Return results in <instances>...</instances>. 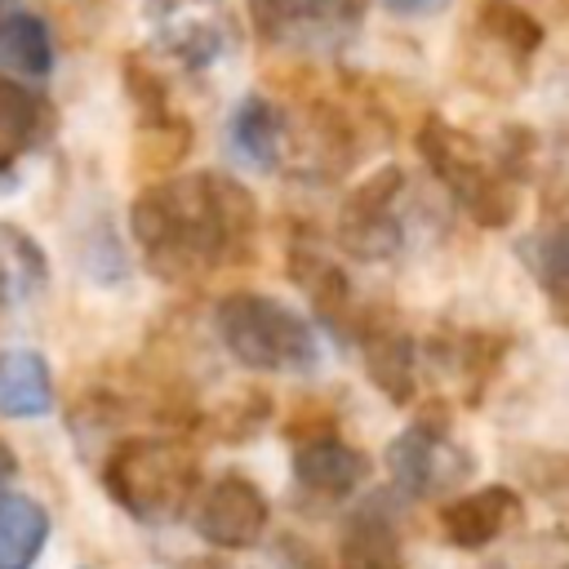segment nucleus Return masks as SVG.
<instances>
[{"instance_id": "1", "label": "nucleus", "mask_w": 569, "mask_h": 569, "mask_svg": "<svg viewBox=\"0 0 569 569\" xmlns=\"http://www.w3.org/2000/svg\"><path fill=\"white\" fill-rule=\"evenodd\" d=\"M133 240L147 267L169 284H196L253 258L258 200L227 173L156 178L129 204Z\"/></svg>"}, {"instance_id": "2", "label": "nucleus", "mask_w": 569, "mask_h": 569, "mask_svg": "<svg viewBox=\"0 0 569 569\" xmlns=\"http://www.w3.org/2000/svg\"><path fill=\"white\" fill-rule=\"evenodd\" d=\"M107 498L142 525L173 520L200 489V458L169 436H129L102 462Z\"/></svg>"}, {"instance_id": "3", "label": "nucleus", "mask_w": 569, "mask_h": 569, "mask_svg": "<svg viewBox=\"0 0 569 569\" xmlns=\"http://www.w3.org/2000/svg\"><path fill=\"white\" fill-rule=\"evenodd\" d=\"M222 347L258 373H311L320 365V342L311 320H302L293 307H284L271 293L236 289L213 311Z\"/></svg>"}, {"instance_id": "4", "label": "nucleus", "mask_w": 569, "mask_h": 569, "mask_svg": "<svg viewBox=\"0 0 569 569\" xmlns=\"http://www.w3.org/2000/svg\"><path fill=\"white\" fill-rule=\"evenodd\" d=\"M418 151L427 169L453 191V200L480 222V227H507L520 209V178L502 169L498 156H485L480 142L462 129H453L440 116H427L418 129Z\"/></svg>"}, {"instance_id": "5", "label": "nucleus", "mask_w": 569, "mask_h": 569, "mask_svg": "<svg viewBox=\"0 0 569 569\" xmlns=\"http://www.w3.org/2000/svg\"><path fill=\"white\" fill-rule=\"evenodd\" d=\"M142 27L151 44L187 71H204L236 44V18L222 0H147Z\"/></svg>"}, {"instance_id": "6", "label": "nucleus", "mask_w": 569, "mask_h": 569, "mask_svg": "<svg viewBox=\"0 0 569 569\" xmlns=\"http://www.w3.org/2000/svg\"><path fill=\"white\" fill-rule=\"evenodd\" d=\"M369 0H249V18L262 44L329 53L347 44L365 22Z\"/></svg>"}, {"instance_id": "7", "label": "nucleus", "mask_w": 569, "mask_h": 569, "mask_svg": "<svg viewBox=\"0 0 569 569\" xmlns=\"http://www.w3.org/2000/svg\"><path fill=\"white\" fill-rule=\"evenodd\" d=\"M387 471H391V485L409 498H440L449 489H458L471 471H476V458L467 445H458L445 422H413L405 427L391 445H387Z\"/></svg>"}, {"instance_id": "8", "label": "nucleus", "mask_w": 569, "mask_h": 569, "mask_svg": "<svg viewBox=\"0 0 569 569\" xmlns=\"http://www.w3.org/2000/svg\"><path fill=\"white\" fill-rule=\"evenodd\" d=\"M400 191H405V173L396 164L369 173L365 182H356V191H347L338 209V244L351 258L378 262L400 249V213H396Z\"/></svg>"}, {"instance_id": "9", "label": "nucleus", "mask_w": 569, "mask_h": 569, "mask_svg": "<svg viewBox=\"0 0 569 569\" xmlns=\"http://www.w3.org/2000/svg\"><path fill=\"white\" fill-rule=\"evenodd\" d=\"M191 525H196V533L209 547L249 551L267 533V525H271V502H267V493L249 476L222 471L218 480H209L204 489H196Z\"/></svg>"}, {"instance_id": "10", "label": "nucleus", "mask_w": 569, "mask_h": 569, "mask_svg": "<svg viewBox=\"0 0 569 569\" xmlns=\"http://www.w3.org/2000/svg\"><path fill=\"white\" fill-rule=\"evenodd\" d=\"M525 520V502L511 485H485L462 498H453L440 511V533L458 551H485L498 538H507Z\"/></svg>"}, {"instance_id": "11", "label": "nucleus", "mask_w": 569, "mask_h": 569, "mask_svg": "<svg viewBox=\"0 0 569 569\" xmlns=\"http://www.w3.org/2000/svg\"><path fill=\"white\" fill-rule=\"evenodd\" d=\"M293 480L316 498H351L369 480V458L333 431H311L293 449Z\"/></svg>"}, {"instance_id": "12", "label": "nucleus", "mask_w": 569, "mask_h": 569, "mask_svg": "<svg viewBox=\"0 0 569 569\" xmlns=\"http://www.w3.org/2000/svg\"><path fill=\"white\" fill-rule=\"evenodd\" d=\"M356 342H360V360H365L369 382L391 405H409L413 391H418V347H413V338L391 320H365L356 329Z\"/></svg>"}, {"instance_id": "13", "label": "nucleus", "mask_w": 569, "mask_h": 569, "mask_svg": "<svg viewBox=\"0 0 569 569\" xmlns=\"http://www.w3.org/2000/svg\"><path fill=\"white\" fill-rule=\"evenodd\" d=\"M231 147L253 169H280L289 147V116L271 98L249 93L231 116Z\"/></svg>"}, {"instance_id": "14", "label": "nucleus", "mask_w": 569, "mask_h": 569, "mask_svg": "<svg viewBox=\"0 0 569 569\" xmlns=\"http://www.w3.org/2000/svg\"><path fill=\"white\" fill-rule=\"evenodd\" d=\"M53 129H58L53 107L27 80L0 76V147L9 156L36 151V147H44L53 138Z\"/></svg>"}, {"instance_id": "15", "label": "nucleus", "mask_w": 569, "mask_h": 569, "mask_svg": "<svg viewBox=\"0 0 569 569\" xmlns=\"http://www.w3.org/2000/svg\"><path fill=\"white\" fill-rule=\"evenodd\" d=\"M289 276L302 284V293L311 298L316 316H320L329 329H342V325L351 320V280H347V271H342L329 253H320L316 244H293V253H289Z\"/></svg>"}, {"instance_id": "16", "label": "nucleus", "mask_w": 569, "mask_h": 569, "mask_svg": "<svg viewBox=\"0 0 569 569\" xmlns=\"http://www.w3.org/2000/svg\"><path fill=\"white\" fill-rule=\"evenodd\" d=\"M338 569H405L400 533L382 502H365L347 520L342 547H338Z\"/></svg>"}, {"instance_id": "17", "label": "nucleus", "mask_w": 569, "mask_h": 569, "mask_svg": "<svg viewBox=\"0 0 569 569\" xmlns=\"http://www.w3.org/2000/svg\"><path fill=\"white\" fill-rule=\"evenodd\" d=\"M53 409V373L40 351H0V418H44Z\"/></svg>"}, {"instance_id": "18", "label": "nucleus", "mask_w": 569, "mask_h": 569, "mask_svg": "<svg viewBox=\"0 0 569 569\" xmlns=\"http://www.w3.org/2000/svg\"><path fill=\"white\" fill-rule=\"evenodd\" d=\"M49 542V511L18 489H0V569H31Z\"/></svg>"}, {"instance_id": "19", "label": "nucleus", "mask_w": 569, "mask_h": 569, "mask_svg": "<svg viewBox=\"0 0 569 569\" xmlns=\"http://www.w3.org/2000/svg\"><path fill=\"white\" fill-rule=\"evenodd\" d=\"M53 71V40L44 18L36 13H4L0 18V76L13 80H44Z\"/></svg>"}, {"instance_id": "20", "label": "nucleus", "mask_w": 569, "mask_h": 569, "mask_svg": "<svg viewBox=\"0 0 569 569\" xmlns=\"http://www.w3.org/2000/svg\"><path fill=\"white\" fill-rule=\"evenodd\" d=\"M476 36L489 49H498V53H507V58H516V62L529 67V58L542 49V36L547 31L516 0H480V9H476Z\"/></svg>"}, {"instance_id": "21", "label": "nucleus", "mask_w": 569, "mask_h": 569, "mask_svg": "<svg viewBox=\"0 0 569 569\" xmlns=\"http://www.w3.org/2000/svg\"><path fill=\"white\" fill-rule=\"evenodd\" d=\"M49 280V262L40 253V244L18 231L13 222H0V298L18 302L27 293H36Z\"/></svg>"}, {"instance_id": "22", "label": "nucleus", "mask_w": 569, "mask_h": 569, "mask_svg": "<svg viewBox=\"0 0 569 569\" xmlns=\"http://www.w3.org/2000/svg\"><path fill=\"white\" fill-rule=\"evenodd\" d=\"M187 151H191V124H187L182 116L160 111V116H151V120L138 129V164H142L147 173L169 178V173L182 164Z\"/></svg>"}, {"instance_id": "23", "label": "nucleus", "mask_w": 569, "mask_h": 569, "mask_svg": "<svg viewBox=\"0 0 569 569\" xmlns=\"http://www.w3.org/2000/svg\"><path fill=\"white\" fill-rule=\"evenodd\" d=\"M520 253H525V262L538 271V280H542V289H547L551 307L560 311V298H565V236H560V227L529 236V240L520 244Z\"/></svg>"}, {"instance_id": "24", "label": "nucleus", "mask_w": 569, "mask_h": 569, "mask_svg": "<svg viewBox=\"0 0 569 569\" xmlns=\"http://www.w3.org/2000/svg\"><path fill=\"white\" fill-rule=\"evenodd\" d=\"M13 476H18V458H13L9 440H0V485H9Z\"/></svg>"}, {"instance_id": "25", "label": "nucleus", "mask_w": 569, "mask_h": 569, "mask_svg": "<svg viewBox=\"0 0 569 569\" xmlns=\"http://www.w3.org/2000/svg\"><path fill=\"white\" fill-rule=\"evenodd\" d=\"M182 569H227V565H218V560H191V565H182Z\"/></svg>"}, {"instance_id": "26", "label": "nucleus", "mask_w": 569, "mask_h": 569, "mask_svg": "<svg viewBox=\"0 0 569 569\" xmlns=\"http://www.w3.org/2000/svg\"><path fill=\"white\" fill-rule=\"evenodd\" d=\"M556 569H565V560H560V565H556Z\"/></svg>"}, {"instance_id": "27", "label": "nucleus", "mask_w": 569, "mask_h": 569, "mask_svg": "<svg viewBox=\"0 0 569 569\" xmlns=\"http://www.w3.org/2000/svg\"><path fill=\"white\" fill-rule=\"evenodd\" d=\"M436 4H445V0H436Z\"/></svg>"}, {"instance_id": "28", "label": "nucleus", "mask_w": 569, "mask_h": 569, "mask_svg": "<svg viewBox=\"0 0 569 569\" xmlns=\"http://www.w3.org/2000/svg\"><path fill=\"white\" fill-rule=\"evenodd\" d=\"M0 4H4V0H0Z\"/></svg>"}]
</instances>
